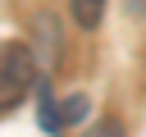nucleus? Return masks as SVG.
Returning a JSON list of instances; mask_svg holds the SVG:
<instances>
[{"label": "nucleus", "mask_w": 146, "mask_h": 137, "mask_svg": "<svg viewBox=\"0 0 146 137\" xmlns=\"http://www.w3.org/2000/svg\"><path fill=\"white\" fill-rule=\"evenodd\" d=\"M68 9H73V23L82 32H96L105 18V0H68Z\"/></svg>", "instance_id": "f03ea898"}, {"label": "nucleus", "mask_w": 146, "mask_h": 137, "mask_svg": "<svg viewBox=\"0 0 146 137\" xmlns=\"http://www.w3.org/2000/svg\"><path fill=\"white\" fill-rule=\"evenodd\" d=\"M82 137H128V132H123V123H119L114 114H105V119H96V123H91Z\"/></svg>", "instance_id": "7ed1b4c3"}, {"label": "nucleus", "mask_w": 146, "mask_h": 137, "mask_svg": "<svg viewBox=\"0 0 146 137\" xmlns=\"http://www.w3.org/2000/svg\"><path fill=\"white\" fill-rule=\"evenodd\" d=\"M36 87V59L23 41H0V114L23 105Z\"/></svg>", "instance_id": "f257e3e1"}, {"label": "nucleus", "mask_w": 146, "mask_h": 137, "mask_svg": "<svg viewBox=\"0 0 146 137\" xmlns=\"http://www.w3.org/2000/svg\"><path fill=\"white\" fill-rule=\"evenodd\" d=\"M78 119H87V96H68L64 100V128L78 123Z\"/></svg>", "instance_id": "20e7f679"}]
</instances>
